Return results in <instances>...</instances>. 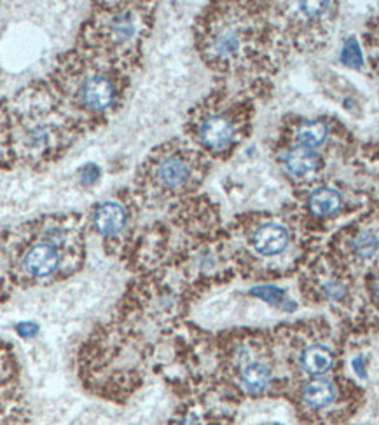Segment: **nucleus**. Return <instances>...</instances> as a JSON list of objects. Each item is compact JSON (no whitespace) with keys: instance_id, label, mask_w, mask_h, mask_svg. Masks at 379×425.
<instances>
[{"instance_id":"f257e3e1","label":"nucleus","mask_w":379,"mask_h":425,"mask_svg":"<svg viewBox=\"0 0 379 425\" xmlns=\"http://www.w3.org/2000/svg\"><path fill=\"white\" fill-rule=\"evenodd\" d=\"M114 96V84L110 82L109 77L100 76V73L89 76L80 86V102H83L84 106L95 110V112L105 110L107 106L112 105Z\"/></svg>"},{"instance_id":"f03ea898","label":"nucleus","mask_w":379,"mask_h":425,"mask_svg":"<svg viewBox=\"0 0 379 425\" xmlns=\"http://www.w3.org/2000/svg\"><path fill=\"white\" fill-rule=\"evenodd\" d=\"M199 138L210 150H224L232 143L235 124L226 115H212L199 128Z\"/></svg>"},{"instance_id":"7ed1b4c3","label":"nucleus","mask_w":379,"mask_h":425,"mask_svg":"<svg viewBox=\"0 0 379 425\" xmlns=\"http://www.w3.org/2000/svg\"><path fill=\"white\" fill-rule=\"evenodd\" d=\"M58 265H60V255L51 242H39L32 246L30 251L25 256V267L35 277L51 275L56 271Z\"/></svg>"},{"instance_id":"20e7f679","label":"nucleus","mask_w":379,"mask_h":425,"mask_svg":"<svg viewBox=\"0 0 379 425\" xmlns=\"http://www.w3.org/2000/svg\"><path fill=\"white\" fill-rule=\"evenodd\" d=\"M288 244V232L285 227L278 223H266L261 225L254 233V248L261 255L271 256L283 251Z\"/></svg>"},{"instance_id":"39448f33","label":"nucleus","mask_w":379,"mask_h":425,"mask_svg":"<svg viewBox=\"0 0 379 425\" xmlns=\"http://www.w3.org/2000/svg\"><path fill=\"white\" fill-rule=\"evenodd\" d=\"M126 211L118 203H103L95 213V227L100 233L112 236L124 229Z\"/></svg>"},{"instance_id":"423d86ee","label":"nucleus","mask_w":379,"mask_h":425,"mask_svg":"<svg viewBox=\"0 0 379 425\" xmlns=\"http://www.w3.org/2000/svg\"><path fill=\"white\" fill-rule=\"evenodd\" d=\"M189 164H187L186 159L178 157V155H170V157L163 159V162L158 168V178L168 188L182 187L189 180Z\"/></svg>"},{"instance_id":"0eeeda50","label":"nucleus","mask_w":379,"mask_h":425,"mask_svg":"<svg viewBox=\"0 0 379 425\" xmlns=\"http://www.w3.org/2000/svg\"><path fill=\"white\" fill-rule=\"evenodd\" d=\"M285 166L296 176H306L310 173H315L320 168V155L313 148L299 145L288 152L285 157Z\"/></svg>"},{"instance_id":"6e6552de","label":"nucleus","mask_w":379,"mask_h":425,"mask_svg":"<svg viewBox=\"0 0 379 425\" xmlns=\"http://www.w3.org/2000/svg\"><path fill=\"white\" fill-rule=\"evenodd\" d=\"M341 194L336 188L320 187L313 190L310 196V209L316 216H329L334 215L341 207Z\"/></svg>"},{"instance_id":"1a4fd4ad","label":"nucleus","mask_w":379,"mask_h":425,"mask_svg":"<svg viewBox=\"0 0 379 425\" xmlns=\"http://www.w3.org/2000/svg\"><path fill=\"white\" fill-rule=\"evenodd\" d=\"M303 398L306 401V404H310L311 408H323L329 406L330 403L336 398V387L330 380L325 378H316V380H311L310 384L304 387Z\"/></svg>"},{"instance_id":"9d476101","label":"nucleus","mask_w":379,"mask_h":425,"mask_svg":"<svg viewBox=\"0 0 379 425\" xmlns=\"http://www.w3.org/2000/svg\"><path fill=\"white\" fill-rule=\"evenodd\" d=\"M301 361H303L304 369L307 373H311V375H323V373H327L332 368L334 356L327 347L311 345L303 352Z\"/></svg>"},{"instance_id":"9b49d317","label":"nucleus","mask_w":379,"mask_h":425,"mask_svg":"<svg viewBox=\"0 0 379 425\" xmlns=\"http://www.w3.org/2000/svg\"><path fill=\"white\" fill-rule=\"evenodd\" d=\"M271 371L266 365L261 363H252V365L245 366L241 371V382L243 385L247 387L248 392L252 394H259V392L264 391L270 384Z\"/></svg>"},{"instance_id":"f8f14e48","label":"nucleus","mask_w":379,"mask_h":425,"mask_svg":"<svg viewBox=\"0 0 379 425\" xmlns=\"http://www.w3.org/2000/svg\"><path fill=\"white\" fill-rule=\"evenodd\" d=\"M327 124L322 121H307L297 131V141H299L301 147L315 148L318 145H322L327 138Z\"/></svg>"},{"instance_id":"ddd939ff","label":"nucleus","mask_w":379,"mask_h":425,"mask_svg":"<svg viewBox=\"0 0 379 425\" xmlns=\"http://www.w3.org/2000/svg\"><path fill=\"white\" fill-rule=\"evenodd\" d=\"M353 249H355L356 255L362 256V258H369V256H372L379 249L378 236L372 232H367V230L356 233V238L353 239Z\"/></svg>"},{"instance_id":"4468645a","label":"nucleus","mask_w":379,"mask_h":425,"mask_svg":"<svg viewBox=\"0 0 379 425\" xmlns=\"http://www.w3.org/2000/svg\"><path fill=\"white\" fill-rule=\"evenodd\" d=\"M239 47V35L235 28H226V30H220L219 37L215 42V51L220 56H229V54H235Z\"/></svg>"},{"instance_id":"2eb2a0df","label":"nucleus","mask_w":379,"mask_h":425,"mask_svg":"<svg viewBox=\"0 0 379 425\" xmlns=\"http://www.w3.org/2000/svg\"><path fill=\"white\" fill-rule=\"evenodd\" d=\"M110 32L116 41H128L135 32V25H133V18L129 14H118L110 21Z\"/></svg>"},{"instance_id":"dca6fc26","label":"nucleus","mask_w":379,"mask_h":425,"mask_svg":"<svg viewBox=\"0 0 379 425\" xmlns=\"http://www.w3.org/2000/svg\"><path fill=\"white\" fill-rule=\"evenodd\" d=\"M341 61L351 68H360L362 63H364V56H362L360 45H358V42H356L355 37H349L348 41H346L345 47H343V53H341Z\"/></svg>"},{"instance_id":"f3484780","label":"nucleus","mask_w":379,"mask_h":425,"mask_svg":"<svg viewBox=\"0 0 379 425\" xmlns=\"http://www.w3.org/2000/svg\"><path fill=\"white\" fill-rule=\"evenodd\" d=\"M250 295L273 305H283L285 301V291L278 286H255L250 290Z\"/></svg>"},{"instance_id":"a211bd4d","label":"nucleus","mask_w":379,"mask_h":425,"mask_svg":"<svg viewBox=\"0 0 379 425\" xmlns=\"http://www.w3.org/2000/svg\"><path fill=\"white\" fill-rule=\"evenodd\" d=\"M323 291H325V295L330 300H343L346 295V288L338 281L327 282L325 286H323Z\"/></svg>"},{"instance_id":"6ab92c4d","label":"nucleus","mask_w":379,"mask_h":425,"mask_svg":"<svg viewBox=\"0 0 379 425\" xmlns=\"http://www.w3.org/2000/svg\"><path fill=\"white\" fill-rule=\"evenodd\" d=\"M327 2H303L301 11L307 16H320L327 9Z\"/></svg>"},{"instance_id":"aec40b11","label":"nucleus","mask_w":379,"mask_h":425,"mask_svg":"<svg viewBox=\"0 0 379 425\" xmlns=\"http://www.w3.org/2000/svg\"><path fill=\"white\" fill-rule=\"evenodd\" d=\"M16 330H18L19 336H23V338H32V336L37 335V332H39L37 324H34V323H21V324H18Z\"/></svg>"},{"instance_id":"412c9836","label":"nucleus","mask_w":379,"mask_h":425,"mask_svg":"<svg viewBox=\"0 0 379 425\" xmlns=\"http://www.w3.org/2000/svg\"><path fill=\"white\" fill-rule=\"evenodd\" d=\"M353 368H355V371L358 373V376H362V378H365L364 358H355V359H353Z\"/></svg>"},{"instance_id":"4be33fe9","label":"nucleus","mask_w":379,"mask_h":425,"mask_svg":"<svg viewBox=\"0 0 379 425\" xmlns=\"http://www.w3.org/2000/svg\"><path fill=\"white\" fill-rule=\"evenodd\" d=\"M374 293H376V297L379 298V279L374 282Z\"/></svg>"}]
</instances>
